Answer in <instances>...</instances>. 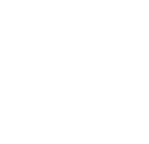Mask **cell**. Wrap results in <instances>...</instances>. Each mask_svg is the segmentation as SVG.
Wrapping results in <instances>:
<instances>
[]
</instances>
